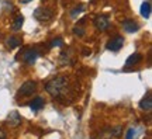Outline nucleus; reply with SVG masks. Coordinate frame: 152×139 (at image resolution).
Masks as SVG:
<instances>
[{
    "instance_id": "obj_1",
    "label": "nucleus",
    "mask_w": 152,
    "mask_h": 139,
    "mask_svg": "<svg viewBox=\"0 0 152 139\" xmlns=\"http://www.w3.org/2000/svg\"><path fill=\"white\" fill-rule=\"evenodd\" d=\"M45 90L54 98H62L68 91V79L65 76H56L49 82H47Z\"/></svg>"
},
{
    "instance_id": "obj_2",
    "label": "nucleus",
    "mask_w": 152,
    "mask_h": 139,
    "mask_svg": "<svg viewBox=\"0 0 152 139\" xmlns=\"http://www.w3.org/2000/svg\"><path fill=\"white\" fill-rule=\"evenodd\" d=\"M34 18L39 23H47L49 21L52 17H54V13L49 10V9H42V7H38L34 10Z\"/></svg>"
},
{
    "instance_id": "obj_3",
    "label": "nucleus",
    "mask_w": 152,
    "mask_h": 139,
    "mask_svg": "<svg viewBox=\"0 0 152 139\" xmlns=\"http://www.w3.org/2000/svg\"><path fill=\"white\" fill-rule=\"evenodd\" d=\"M35 90H37V83L33 80H27L21 84L20 90H18V94L23 97H30L35 93Z\"/></svg>"
},
{
    "instance_id": "obj_4",
    "label": "nucleus",
    "mask_w": 152,
    "mask_h": 139,
    "mask_svg": "<svg viewBox=\"0 0 152 139\" xmlns=\"http://www.w3.org/2000/svg\"><path fill=\"white\" fill-rule=\"evenodd\" d=\"M20 55H21V59L27 65H33V63H35L37 58L39 56V51L37 48H28L26 51H23V54H20Z\"/></svg>"
},
{
    "instance_id": "obj_5",
    "label": "nucleus",
    "mask_w": 152,
    "mask_h": 139,
    "mask_svg": "<svg viewBox=\"0 0 152 139\" xmlns=\"http://www.w3.org/2000/svg\"><path fill=\"white\" fill-rule=\"evenodd\" d=\"M93 24H94V27L97 28L99 31H106V30H109V27H110V18H109V16H106V14H100V16L94 17Z\"/></svg>"
},
{
    "instance_id": "obj_6",
    "label": "nucleus",
    "mask_w": 152,
    "mask_h": 139,
    "mask_svg": "<svg viewBox=\"0 0 152 139\" xmlns=\"http://www.w3.org/2000/svg\"><path fill=\"white\" fill-rule=\"evenodd\" d=\"M123 45H124V38L121 37V35H115L111 39H109L106 48L109 49V51H111V52H118L120 49L123 48Z\"/></svg>"
},
{
    "instance_id": "obj_7",
    "label": "nucleus",
    "mask_w": 152,
    "mask_h": 139,
    "mask_svg": "<svg viewBox=\"0 0 152 139\" xmlns=\"http://www.w3.org/2000/svg\"><path fill=\"white\" fill-rule=\"evenodd\" d=\"M6 122L10 128H17L18 125H21V115L18 114V111H10L7 115Z\"/></svg>"
},
{
    "instance_id": "obj_8",
    "label": "nucleus",
    "mask_w": 152,
    "mask_h": 139,
    "mask_svg": "<svg viewBox=\"0 0 152 139\" xmlns=\"http://www.w3.org/2000/svg\"><path fill=\"white\" fill-rule=\"evenodd\" d=\"M123 30L128 34H134L140 30V24L135 21V20H131V18H127L123 21Z\"/></svg>"
},
{
    "instance_id": "obj_9",
    "label": "nucleus",
    "mask_w": 152,
    "mask_h": 139,
    "mask_svg": "<svg viewBox=\"0 0 152 139\" xmlns=\"http://www.w3.org/2000/svg\"><path fill=\"white\" fill-rule=\"evenodd\" d=\"M140 108L144 111H151L152 110V97H151V91H148L147 96L140 101Z\"/></svg>"
},
{
    "instance_id": "obj_10",
    "label": "nucleus",
    "mask_w": 152,
    "mask_h": 139,
    "mask_svg": "<svg viewBox=\"0 0 152 139\" xmlns=\"http://www.w3.org/2000/svg\"><path fill=\"white\" fill-rule=\"evenodd\" d=\"M6 45H7V48L9 49H14L17 47H20L21 45V38L17 37V35H11L6 39Z\"/></svg>"
},
{
    "instance_id": "obj_11",
    "label": "nucleus",
    "mask_w": 152,
    "mask_h": 139,
    "mask_svg": "<svg viewBox=\"0 0 152 139\" xmlns=\"http://www.w3.org/2000/svg\"><path fill=\"white\" fill-rule=\"evenodd\" d=\"M141 60H142V55L140 54V52H135V54H132L128 56V59L125 60V66H135V65H138Z\"/></svg>"
},
{
    "instance_id": "obj_12",
    "label": "nucleus",
    "mask_w": 152,
    "mask_h": 139,
    "mask_svg": "<svg viewBox=\"0 0 152 139\" xmlns=\"http://www.w3.org/2000/svg\"><path fill=\"white\" fill-rule=\"evenodd\" d=\"M44 106H45V103H44V100L41 98V97H35L33 101L30 103V108H31V111H34V112L42 110Z\"/></svg>"
},
{
    "instance_id": "obj_13",
    "label": "nucleus",
    "mask_w": 152,
    "mask_h": 139,
    "mask_svg": "<svg viewBox=\"0 0 152 139\" xmlns=\"http://www.w3.org/2000/svg\"><path fill=\"white\" fill-rule=\"evenodd\" d=\"M141 16L144 17V18H149L151 17V1L149 0H147V1H144L141 4Z\"/></svg>"
},
{
    "instance_id": "obj_14",
    "label": "nucleus",
    "mask_w": 152,
    "mask_h": 139,
    "mask_svg": "<svg viewBox=\"0 0 152 139\" xmlns=\"http://www.w3.org/2000/svg\"><path fill=\"white\" fill-rule=\"evenodd\" d=\"M23 24H24V17H23L21 14H18V16L14 18L13 24H11V30H13V31H18V30H21Z\"/></svg>"
},
{
    "instance_id": "obj_15",
    "label": "nucleus",
    "mask_w": 152,
    "mask_h": 139,
    "mask_svg": "<svg viewBox=\"0 0 152 139\" xmlns=\"http://www.w3.org/2000/svg\"><path fill=\"white\" fill-rule=\"evenodd\" d=\"M110 136L111 138H120L121 134H123V127L121 125H117V127H113V128H110Z\"/></svg>"
},
{
    "instance_id": "obj_16",
    "label": "nucleus",
    "mask_w": 152,
    "mask_h": 139,
    "mask_svg": "<svg viewBox=\"0 0 152 139\" xmlns=\"http://www.w3.org/2000/svg\"><path fill=\"white\" fill-rule=\"evenodd\" d=\"M64 45V39L61 37H58V38H55V39H52L51 42H49V47L51 48H59V47H62Z\"/></svg>"
},
{
    "instance_id": "obj_17",
    "label": "nucleus",
    "mask_w": 152,
    "mask_h": 139,
    "mask_svg": "<svg viewBox=\"0 0 152 139\" xmlns=\"http://www.w3.org/2000/svg\"><path fill=\"white\" fill-rule=\"evenodd\" d=\"M85 9H86V6L85 4H79V6H76L75 9L71 11V16L72 17H76L77 14H80L82 11H85Z\"/></svg>"
},
{
    "instance_id": "obj_18",
    "label": "nucleus",
    "mask_w": 152,
    "mask_h": 139,
    "mask_svg": "<svg viewBox=\"0 0 152 139\" xmlns=\"http://www.w3.org/2000/svg\"><path fill=\"white\" fill-rule=\"evenodd\" d=\"M73 34L77 35V37H83V35H85V30L80 27H75L73 28Z\"/></svg>"
},
{
    "instance_id": "obj_19",
    "label": "nucleus",
    "mask_w": 152,
    "mask_h": 139,
    "mask_svg": "<svg viewBox=\"0 0 152 139\" xmlns=\"http://www.w3.org/2000/svg\"><path fill=\"white\" fill-rule=\"evenodd\" d=\"M135 136V129L134 128H130L127 131V134H125V139H132Z\"/></svg>"
},
{
    "instance_id": "obj_20",
    "label": "nucleus",
    "mask_w": 152,
    "mask_h": 139,
    "mask_svg": "<svg viewBox=\"0 0 152 139\" xmlns=\"http://www.w3.org/2000/svg\"><path fill=\"white\" fill-rule=\"evenodd\" d=\"M0 139H6V134H4V131L0 128Z\"/></svg>"
},
{
    "instance_id": "obj_21",
    "label": "nucleus",
    "mask_w": 152,
    "mask_h": 139,
    "mask_svg": "<svg viewBox=\"0 0 152 139\" xmlns=\"http://www.w3.org/2000/svg\"><path fill=\"white\" fill-rule=\"evenodd\" d=\"M83 54L86 55V56L87 55H90V49H89V51H87V49H83Z\"/></svg>"
},
{
    "instance_id": "obj_22",
    "label": "nucleus",
    "mask_w": 152,
    "mask_h": 139,
    "mask_svg": "<svg viewBox=\"0 0 152 139\" xmlns=\"http://www.w3.org/2000/svg\"><path fill=\"white\" fill-rule=\"evenodd\" d=\"M30 1H31V0H20V3H23V4H27Z\"/></svg>"
}]
</instances>
